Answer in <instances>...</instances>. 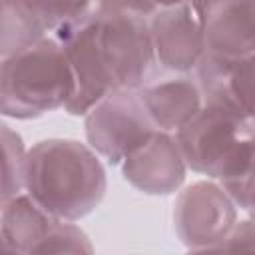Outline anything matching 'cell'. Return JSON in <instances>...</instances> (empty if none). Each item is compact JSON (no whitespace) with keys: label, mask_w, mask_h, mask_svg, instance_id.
Instances as JSON below:
<instances>
[{"label":"cell","mask_w":255,"mask_h":255,"mask_svg":"<svg viewBox=\"0 0 255 255\" xmlns=\"http://www.w3.org/2000/svg\"><path fill=\"white\" fill-rule=\"evenodd\" d=\"M72 70L52 42L22 48L0 64V108L14 116L40 114L72 96Z\"/></svg>","instance_id":"obj_1"},{"label":"cell","mask_w":255,"mask_h":255,"mask_svg":"<svg viewBox=\"0 0 255 255\" xmlns=\"http://www.w3.org/2000/svg\"><path fill=\"white\" fill-rule=\"evenodd\" d=\"M46 153L36 157L34 171H44L50 173L48 175H30V183L40 185L50 181V189H44L42 193H38V197L42 199L44 205L40 207H48L56 209V211H68V209H76L78 211V203L72 195L70 189H74L76 197L80 199V203L84 205V209H88V201L84 199V195L80 191H76L78 187L88 193L90 197H94V193L98 195L102 189V169L98 165V161H94L92 155L86 153V149L74 145V143H50L44 145Z\"/></svg>","instance_id":"obj_2"},{"label":"cell","mask_w":255,"mask_h":255,"mask_svg":"<svg viewBox=\"0 0 255 255\" xmlns=\"http://www.w3.org/2000/svg\"><path fill=\"white\" fill-rule=\"evenodd\" d=\"M155 50L173 68L193 66L201 48V36L187 8H171L155 20Z\"/></svg>","instance_id":"obj_3"}]
</instances>
